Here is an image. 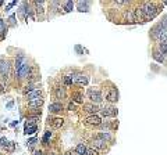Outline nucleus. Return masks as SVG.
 Here are the masks:
<instances>
[{"mask_svg":"<svg viewBox=\"0 0 167 155\" xmlns=\"http://www.w3.org/2000/svg\"><path fill=\"white\" fill-rule=\"evenodd\" d=\"M89 82V78L86 75H82V73H77L74 75V83L78 86H86Z\"/></svg>","mask_w":167,"mask_h":155,"instance_id":"nucleus-7","label":"nucleus"},{"mask_svg":"<svg viewBox=\"0 0 167 155\" xmlns=\"http://www.w3.org/2000/svg\"><path fill=\"white\" fill-rule=\"evenodd\" d=\"M30 72H31V65L27 62L20 71H18V72H15V75H17V79L18 80H21V79H25V78H28Z\"/></svg>","mask_w":167,"mask_h":155,"instance_id":"nucleus-6","label":"nucleus"},{"mask_svg":"<svg viewBox=\"0 0 167 155\" xmlns=\"http://www.w3.org/2000/svg\"><path fill=\"white\" fill-rule=\"evenodd\" d=\"M35 90H36V86H35V85H32V83H30V85H27V86H25V89H24V94L27 96V94H30V93L35 92Z\"/></svg>","mask_w":167,"mask_h":155,"instance_id":"nucleus-26","label":"nucleus"},{"mask_svg":"<svg viewBox=\"0 0 167 155\" xmlns=\"http://www.w3.org/2000/svg\"><path fill=\"white\" fill-rule=\"evenodd\" d=\"M49 125H52V128H54V129H60L62 126L64 125V119L63 118H53V116H49Z\"/></svg>","mask_w":167,"mask_h":155,"instance_id":"nucleus-10","label":"nucleus"},{"mask_svg":"<svg viewBox=\"0 0 167 155\" xmlns=\"http://www.w3.org/2000/svg\"><path fill=\"white\" fill-rule=\"evenodd\" d=\"M89 6H91V2H78L77 3V10L81 12H88L89 11Z\"/></svg>","mask_w":167,"mask_h":155,"instance_id":"nucleus-15","label":"nucleus"},{"mask_svg":"<svg viewBox=\"0 0 167 155\" xmlns=\"http://www.w3.org/2000/svg\"><path fill=\"white\" fill-rule=\"evenodd\" d=\"M8 22H10L11 27H15V15L14 14L10 15V18H8Z\"/></svg>","mask_w":167,"mask_h":155,"instance_id":"nucleus-34","label":"nucleus"},{"mask_svg":"<svg viewBox=\"0 0 167 155\" xmlns=\"http://www.w3.org/2000/svg\"><path fill=\"white\" fill-rule=\"evenodd\" d=\"M106 100H107L109 102H111V104L118 101V90H117V87L111 86L110 89H109L107 94H106Z\"/></svg>","mask_w":167,"mask_h":155,"instance_id":"nucleus-5","label":"nucleus"},{"mask_svg":"<svg viewBox=\"0 0 167 155\" xmlns=\"http://www.w3.org/2000/svg\"><path fill=\"white\" fill-rule=\"evenodd\" d=\"M36 130H38V126H31V128H25V129H24V134H27V136L34 134Z\"/></svg>","mask_w":167,"mask_h":155,"instance_id":"nucleus-29","label":"nucleus"},{"mask_svg":"<svg viewBox=\"0 0 167 155\" xmlns=\"http://www.w3.org/2000/svg\"><path fill=\"white\" fill-rule=\"evenodd\" d=\"M49 155H54V152H49Z\"/></svg>","mask_w":167,"mask_h":155,"instance_id":"nucleus-39","label":"nucleus"},{"mask_svg":"<svg viewBox=\"0 0 167 155\" xmlns=\"http://www.w3.org/2000/svg\"><path fill=\"white\" fill-rule=\"evenodd\" d=\"M86 94H88V98L94 104H99V102L103 101V96H102V92L99 89H88Z\"/></svg>","mask_w":167,"mask_h":155,"instance_id":"nucleus-2","label":"nucleus"},{"mask_svg":"<svg viewBox=\"0 0 167 155\" xmlns=\"http://www.w3.org/2000/svg\"><path fill=\"white\" fill-rule=\"evenodd\" d=\"M73 100L75 102H79V104H81V102H84V94L81 92H75V93H73Z\"/></svg>","mask_w":167,"mask_h":155,"instance_id":"nucleus-20","label":"nucleus"},{"mask_svg":"<svg viewBox=\"0 0 167 155\" xmlns=\"http://www.w3.org/2000/svg\"><path fill=\"white\" fill-rule=\"evenodd\" d=\"M141 10H142V15L145 21H149V19H153L159 12V7L155 4V3L146 2L141 6Z\"/></svg>","mask_w":167,"mask_h":155,"instance_id":"nucleus-1","label":"nucleus"},{"mask_svg":"<svg viewBox=\"0 0 167 155\" xmlns=\"http://www.w3.org/2000/svg\"><path fill=\"white\" fill-rule=\"evenodd\" d=\"M159 51L163 54V57L167 56V42L166 43H159Z\"/></svg>","mask_w":167,"mask_h":155,"instance_id":"nucleus-30","label":"nucleus"},{"mask_svg":"<svg viewBox=\"0 0 167 155\" xmlns=\"http://www.w3.org/2000/svg\"><path fill=\"white\" fill-rule=\"evenodd\" d=\"M13 104H14V102H13V101H10V102H8V104H7V108H11V107H13Z\"/></svg>","mask_w":167,"mask_h":155,"instance_id":"nucleus-37","label":"nucleus"},{"mask_svg":"<svg viewBox=\"0 0 167 155\" xmlns=\"http://www.w3.org/2000/svg\"><path fill=\"white\" fill-rule=\"evenodd\" d=\"M88 155H99V152H98V150H95V148L89 147V148H88Z\"/></svg>","mask_w":167,"mask_h":155,"instance_id":"nucleus-32","label":"nucleus"},{"mask_svg":"<svg viewBox=\"0 0 167 155\" xmlns=\"http://www.w3.org/2000/svg\"><path fill=\"white\" fill-rule=\"evenodd\" d=\"M153 58H155L157 62H163L164 61V57H163V54L159 50H153Z\"/></svg>","mask_w":167,"mask_h":155,"instance_id":"nucleus-23","label":"nucleus"},{"mask_svg":"<svg viewBox=\"0 0 167 155\" xmlns=\"http://www.w3.org/2000/svg\"><path fill=\"white\" fill-rule=\"evenodd\" d=\"M25 98H27V101H28V102L35 101V100H39V98H42V92L36 89L35 92H32V93H30V94L25 96Z\"/></svg>","mask_w":167,"mask_h":155,"instance_id":"nucleus-13","label":"nucleus"},{"mask_svg":"<svg viewBox=\"0 0 167 155\" xmlns=\"http://www.w3.org/2000/svg\"><path fill=\"white\" fill-rule=\"evenodd\" d=\"M75 155H88V147L84 143H79L75 147Z\"/></svg>","mask_w":167,"mask_h":155,"instance_id":"nucleus-14","label":"nucleus"},{"mask_svg":"<svg viewBox=\"0 0 167 155\" xmlns=\"http://www.w3.org/2000/svg\"><path fill=\"white\" fill-rule=\"evenodd\" d=\"M73 109H74V104H73V102H70V104H68V111H73Z\"/></svg>","mask_w":167,"mask_h":155,"instance_id":"nucleus-35","label":"nucleus"},{"mask_svg":"<svg viewBox=\"0 0 167 155\" xmlns=\"http://www.w3.org/2000/svg\"><path fill=\"white\" fill-rule=\"evenodd\" d=\"M84 123L92 125V126H99L102 123V121H100V118H99L98 115H91V116H88L86 119H84Z\"/></svg>","mask_w":167,"mask_h":155,"instance_id":"nucleus-11","label":"nucleus"},{"mask_svg":"<svg viewBox=\"0 0 167 155\" xmlns=\"http://www.w3.org/2000/svg\"><path fill=\"white\" fill-rule=\"evenodd\" d=\"M100 114L105 118H114L118 114V109L116 107H105V108L100 109Z\"/></svg>","mask_w":167,"mask_h":155,"instance_id":"nucleus-4","label":"nucleus"},{"mask_svg":"<svg viewBox=\"0 0 167 155\" xmlns=\"http://www.w3.org/2000/svg\"><path fill=\"white\" fill-rule=\"evenodd\" d=\"M27 62H28V60L25 57V54H18L17 58H15V72H18Z\"/></svg>","mask_w":167,"mask_h":155,"instance_id":"nucleus-9","label":"nucleus"},{"mask_svg":"<svg viewBox=\"0 0 167 155\" xmlns=\"http://www.w3.org/2000/svg\"><path fill=\"white\" fill-rule=\"evenodd\" d=\"M163 31H166V29L162 27V24H157V25H155V27L150 29V36H152L153 39H160Z\"/></svg>","mask_w":167,"mask_h":155,"instance_id":"nucleus-8","label":"nucleus"},{"mask_svg":"<svg viewBox=\"0 0 167 155\" xmlns=\"http://www.w3.org/2000/svg\"><path fill=\"white\" fill-rule=\"evenodd\" d=\"M28 105H30L31 108H39V107L43 105V98H39V100H35V101L28 102Z\"/></svg>","mask_w":167,"mask_h":155,"instance_id":"nucleus-22","label":"nucleus"},{"mask_svg":"<svg viewBox=\"0 0 167 155\" xmlns=\"http://www.w3.org/2000/svg\"><path fill=\"white\" fill-rule=\"evenodd\" d=\"M75 50H77V51H78V53H79V54H81V53H82V50H81V46H75Z\"/></svg>","mask_w":167,"mask_h":155,"instance_id":"nucleus-36","label":"nucleus"},{"mask_svg":"<svg viewBox=\"0 0 167 155\" xmlns=\"http://www.w3.org/2000/svg\"><path fill=\"white\" fill-rule=\"evenodd\" d=\"M6 31H7V24L3 19H0V39L6 38Z\"/></svg>","mask_w":167,"mask_h":155,"instance_id":"nucleus-19","label":"nucleus"},{"mask_svg":"<svg viewBox=\"0 0 167 155\" xmlns=\"http://www.w3.org/2000/svg\"><path fill=\"white\" fill-rule=\"evenodd\" d=\"M36 143H38V138H36V137H34V138H31V140L27 143V147L30 148V150H32V148H34V145L36 144Z\"/></svg>","mask_w":167,"mask_h":155,"instance_id":"nucleus-31","label":"nucleus"},{"mask_svg":"<svg viewBox=\"0 0 167 155\" xmlns=\"http://www.w3.org/2000/svg\"><path fill=\"white\" fill-rule=\"evenodd\" d=\"M98 138H100V140H103V141H111V140H113V136L106 132V133H99Z\"/></svg>","mask_w":167,"mask_h":155,"instance_id":"nucleus-21","label":"nucleus"},{"mask_svg":"<svg viewBox=\"0 0 167 155\" xmlns=\"http://www.w3.org/2000/svg\"><path fill=\"white\" fill-rule=\"evenodd\" d=\"M94 147L99 148V150H106V141L100 140V138H95V140H94Z\"/></svg>","mask_w":167,"mask_h":155,"instance_id":"nucleus-18","label":"nucleus"},{"mask_svg":"<svg viewBox=\"0 0 167 155\" xmlns=\"http://www.w3.org/2000/svg\"><path fill=\"white\" fill-rule=\"evenodd\" d=\"M62 109H63L62 102H52V104L49 105V112H52V114H57V112H60Z\"/></svg>","mask_w":167,"mask_h":155,"instance_id":"nucleus-16","label":"nucleus"},{"mask_svg":"<svg viewBox=\"0 0 167 155\" xmlns=\"http://www.w3.org/2000/svg\"><path fill=\"white\" fill-rule=\"evenodd\" d=\"M125 19H128V22H135L137 21L135 10H130V11L125 12Z\"/></svg>","mask_w":167,"mask_h":155,"instance_id":"nucleus-17","label":"nucleus"},{"mask_svg":"<svg viewBox=\"0 0 167 155\" xmlns=\"http://www.w3.org/2000/svg\"><path fill=\"white\" fill-rule=\"evenodd\" d=\"M50 137H52V132L47 130L46 133H45L43 138H42V144H43V145H47V144H49V138H50Z\"/></svg>","mask_w":167,"mask_h":155,"instance_id":"nucleus-27","label":"nucleus"},{"mask_svg":"<svg viewBox=\"0 0 167 155\" xmlns=\"http://www.w3.org/2000/svg\"><path fill=\"white\" fill-rule=\"evenodd\" d=\"M56 96H57V98H64V97H66V90H64V87H57Z\"/></svg>","mask_w":167,"mask_h":155,"instance_id":"nucleus-28","label":"nucleus"},{"mask_svg":"<svg viewBox=\"0 0 167 155\" xmlns=\"http://www.w3.org/2000/svg\"><path fill=\"white\" fill-rule=\"evenodd\" d=\"M62 4L64 6V12L73 11V8H74V3L73 2H64V3H62Z\"/></svg>","mask_w":167,"mask_h":155,"instance_id":"nucleus-24","label":"nucleus"},{"mask_svg":"<svg viewBox=\"0 0 167 155\" xmlns=\"http://www.w3.org/2000/svg\"><path fill=\"white\" fill-rule=\"evenodd\" d=\"M0 73H2V78L4 80H7V78L10 76V62H8L7 60L4 61V58H2V61H0Z\"/></svg>","mask_w":167,"mask_h":155,"instance_id":"nucleus-3","label":"nucleus"},{"mask_svg":"<svg viewBox=\"0 0 167 155\" xmlns=\"http://www.w3.org/2000/svg\"><path fill=\"white\" fill-rule=\"evenodd\" d=\"M8 144H10V141H8L7 138H2V140H0V145H2V147H7Z\"/></svg>","mask_w":167,"mask_h":155,"instance_id":"nucleus-33","label":"nucleus"},{"mask_svg":"<svg viewBox=\"0 0 167 155\" xmlns=\"http://www.w3.org/2000/svg\"><path fill=\"white\" fill-rule=\"evenodd\" d=\"M63 82H64L66 86H71L74 83V75H66L64 79H63Z\"/></svg>","mask_w":167,"mask_h":155,"instance_id":"nucleus-25","label":"nucleus"},{"mask_svg":"<svg viewBox=\"0 0 167 155\" xmlns=\"http://www.w3.org/2000/svg\"><path fill=\"white\" fill-rule=\"evenodd\" d=\"M67 155H73V152H68V154H67Z\"/></svg>","mask_w":167,"mask_h":155,"instance_id":"nucleus-40","label":"nucleus"},{"mask_svg":"<svg viewBox=\"0 0 167 155\" xmlns=\"http://www.w3.org/2000/svg\"><path fill=\"white\" fill-rule=\"evenodd\" d=\"M35 155H43V152H42V151H36V152H35Z\"/></svg>","mask_w":167,"mask_h":155,"instance_id":"nucleus-38","label":"nucleus"},{"mask_svg":"<svg viewBox=\"0 0 167 155\" xmlns=\"http://www.w3.org/2000/svg\"><path fill=\"white\" fill-rule=\"evenodd\" d=\"M84 111L89 112V114L95 115L98 111H100V108L98 107V104H94V102H89V104H84Z\"/></svg>","mask_w":167,"mask_h":155,"instance_id":"nucleus-12","label":"nucleus"},{"mask_svg":"<svg viewBox=\"0 0 167 155\" xmlns=\"http://www.w3.org/2000/svg\"><path fill=\"white\" fill-rule=\"evenodd\" d=\"M2 4H3V2H0V6H2Z\"/></svg>","mask_w":167,"mask_h":155,"instance_id":"nucleus-41","label":"nucleus"}]
</instances>
